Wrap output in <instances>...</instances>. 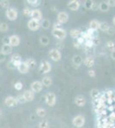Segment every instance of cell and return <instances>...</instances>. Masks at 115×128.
<instances>
[{
    "instance_id": "obj_49",
    "label": "cell",
    "mask_w": 115,
    "mask_h": 128,
    "mask_svg": "<svg viewBox=\"0 0 115 128\" xmlns=\"http://www.w3.org/2000/svg\"><path fill=\"white\" fill-rule=\"evenodd\" d=\"M3 42H4V44H10V40H9V37H5V38L3 40Z\"/></svg>"
},
{
    "instance_id": "obj_42",
    "label": "cell",
    "mask_w": 115,
    "mask_h": 128,
    "mask_svg": "<svg viewBox=\"0 0 115 128\" xmlns=\"http://www.w3.org/2000/svg\"><path fill=\"white\" fill-rule=\"evenodd\" d=\"M39 126L40 128H48V123L47 122V121H41V123L39 124Z\"/></svg>"
},
{
    "instance_id": "obj_4",
    "label": "cell",
    "mask_w": 115,
    "mask_h": 128,
    "mask_svg": "<svg viewBox=\"0 0 115 128\" xmlns=\"http://www.w3.org/2000/svg\"><path fill=\"white\" fill-rule=\"evenodd\" d=\"M49 56L53 61L58 62L61 60L62 55H61V52H60L58 49H52L51 50L49 51Z\"/></svg>"
},
{
    "instance_id": "obj_55",
    "label": "cell",
    "mask_w": 115,
    "mask_h": 128,
    "mask_svg": "<svg viewBox=\"0 0 115 128\" xmlns=\"http://www.w3.org/2000/svg\"><path fill=\"white\" fill-rule=\"evenodd\" d=\"M112 24H113V26H115V16L113 17V19H112Z\"/></svg>"
},
{
    "instance_id": "obj_20",
    "label": "cell",
    "mask_w": 115,
    "mask_h": 128,
    "mask_svg": "<svg viewBox=\"0 0 115 128\" xmlns=\"http://www.w3.org/2000/svg\"><path fill=\"white\" fill-rule=\"evenodd\" d=\"M100 28V22L97 20H92L89 22V28L94 31H96Z\"/></svg>"
},
{
    "instance_id": "obj_24",
    "label": "cell",
    "mask_w": 115,
    "mask_h": 128,
    "mask_svg": "<svg viewBox=\"0 0 115 128\" xmlns=\"http://www.w3.org/2000/svg\"><path fill=\"white\" fill-rule=\"evenodd\" d=\"M70 37H71V38H77L81 36L82 32L79 29H72V30H70Z\"/></svg>"
},
{
    "instance_id": "obj_52",
    "label": "cell",
    "mask_w": 115,
    "mask_h": 128,
    "mask_svg": "<svg viewBox=\"0 0 115 128\" xmlns=\"http://www.w3.org/2000/svg\"><path fill=\"white\" fill-rule=\"evenodd\" d=\"M8 68H16L14 67L13 63L11 62H9V63H8Z\"/></svg>"
},
{
    "instance_id": "obj_25",
    "label": "cell",
    "mask_w": 115,
    "mask_h": 128,
    "mask_svg": "<svg viewBox=\"0 0 115 128\" xmlns=\"http://www.w3.org/2000/svg\"><path fill=\"white\" fill-rule=\"evenodd\" d=\"M100 95H101V93H100V92L97 90V89H93V90H91L90 96H91V98L93 99L94 101H95V99H97L98 98H99Z\"/></svg>"
},
{
    "instance_id": "obj_35",
    "label": "cell",
    "mask_w": 115,
    "mask_h": 128,
    "mask_svg": "<svg viewBox=\"0 0 115 128\" xmlns=\"http://www.w3.org/2000/svg\"><path fill=\"white\" fill-rule=\"evenodd\" d=\"M85 43V46L87 47V48H92V47L94 46V42H93V40H87L84 41Z\"/></svg>"
},
{
    "instance_id": "obj_50",
    "label": "cell",
    "mask_w": 115,
    "mask_h": 128,
    "mask_svg": "<svg viewBox=\"0 0 115 128\" xmlns=\"http://www.w3.org/2000/svg\"><path fill=\"white\" fill-rule=\"evenodd\" d=\"M5 60V56L0 51V62H4Z\"/></svg>"
},
{
    "instance_id": "obj_32",
    "label": "cell",
    "mask_w": 115,
    "mask_h": 128,
    "mask_svg": "<svg viewBox=\"0 0 115 128\" xmlns=\"http://www.w3.org/2000/svg\"><path fill=\"white\" fill-rule=\"evenodd\" d=\"M9 29V26L6 23H1L0 24V32H6Z\"/></svg>"
},
{
    "instance_id": "obj_46",
    "label": "cell",
    "mask_w": 115,
    "mask_h": 128,
    "mask_svg": "<svg viewBox=\"0 0 115 128\" xmlns=\"http://www.w3.org/2000/svg\"><path fill=\"white\" fill-rule=\"evenodd\" d=\"M85 6H86L87 9H91V6L93 4V1H86L85 2Z\"/></svg>"
},
{
    "instance_id": "obj_5",
    "label": "cell",
    "mask_w": 115,
    "mask_h": 128,
    "mask_svg": "<svg viewBox=\"0 0 115 128\" xmlns=\"http://www.w3.org/2000/svg\"><path fill=\"white\" fill-rule=\"evenodd\" d=\"M6 17L8 18L10 20H15L17 19V16H18V13H17V10L14 8H9L7 10H6Z\"/></svg>"
},
{
    "instance_id": "obj_9",
    "label": "cell",
    "mask_w": 115,
    "mask_h": 128,
    "mask_svg": "<svg viewBox=\"0 0 115 128\" xmlns=\"http://www.w3.org/2000/svg\"><path fill=\"white\" fill-rule=\"evenodd\" d=\"M43 88V84L41 83V81H34L31 84V90H32L34 93H38V92H41Z\"/></svg>"
},
{
    "instance_id": "obj_6",
    "label": "cell",
    "mask_w": 115,
    "mask_h": 128,
    "mask_svg": "<svg viewBox=\"0 0 115 128\" xmlns=\"http://www.w3.org/2000/svg\"><path fill=\"white\" fill-rule=\"evenodd\" d=\"M52 69V65L50 62H48L47 61H43L41 62L40 65V71L42 74H47L51 71Z\"/></svg>"
},
{
    "instance_id": "obj_54",
    "label": "cell",
    "mask_w": 115,
    "mask_h": 128,
    "mask_svg": "<svg viewBox=\"0 0 115 128\" xmlns=\"http://www.w3.org/2000/svg\"><path fill=\"white\" fill-rule=\"evenodd\" d=\"M74 46H75V48H80L81 45L79 44L77 42H74Z\"/></svg>"
},
{
    "instance_id": "obj_27",
    "label": "cell",
    "mask_w": 115,
    "mask_h": 128,
    "mask_svg": "<svg viewBox=\"0 0 115 128\" xmlns=\"http://www.w3.org/2000/svg\"><path fill=\"white\" fill-rule=\"evenodd\" d=\"M99 10H101L102 12H106L109 10V6L106 4V2H102V3L99 4Z\"/></svg>"
},
{
    "instance_id": "obj_18",
    "label": "cell",
    "mask_w": 115,
    "mask_h": 128,
    "mask_svg": "<svg viewBox=\"0 0 115 128\" xmlns=\"http://www.w3.org/2000/svg\"><path fill=\"white\" fill-rule=\"evenodd\" d=\"M1 52L3 53L5 56L11 54L12 53V47L10 46V44H3L2 49H1Z\"/></svg>"
},
{
    "instance_id": "obj_19",
    "label": "cell",
    "mask_w": 115,
    "mask_h": 128,
    "mask_svg": "<svg viewBox=\"0 0 115 128\" xmlns=\"http://www.w3.org/2000/svg\"><path fill=\"white\" fill-rule=\"evenodd\" d=\"M83 63H84V65L86 66L87 68H91L95 65V60L91 56H87L86 58L84 59V61H83Z\"/></svg>"
},
{
    "instance_id": "obj_21",
    "label": "cell",
    "mask_w": 115,
    "mask_h": 128,
    "mask_svg": "<svg viewBox=\"0 0 115 128\" xmlns=\"http://www.w3.org/2000/svg\"><path fill=\"white\" fill-rule=\"evenodd\" d=\"M41 83H42L43 86H46V87H49V86H51L52 84H53V80H52L51 77H49V76H46V77L43 78Z\"/></svg>"
},
{
    "instance_id": "obj_10",
    "label": "cell",
    "mask_w": 115,
    "mask_h": 128,
    "mask_svg": "<svg viewBox=\"0 0 115 128\" xmlns=\"http://www.w3.org/2000/svg\"><path fill=\"white\" fill-rule=\"evenodd\" d=\"M28 28L31 31H36L41 28V22L33 19H30L28 22Z\"/></svg>"
},
{
    "instance_id": "obj_57",
    "label": "cell",
    "mask_w": 115,
    "mask_h": 128,
    "mask_svg": "<svg viewBox=\"0 0 115 128\" xmlns=\"http://www.w3.org/2000/svg\"><path fill=\"white\" fill-rule=\"evenodd\" d=\"M0 114H1V111H0Z\"/></svg>"
},
{
    "instance_id": "obj_36",
    "label": "cell",
    "mask_w": 115,
    "mask_h": 128,
    "mask_svg": "<svg viewBox=\"0 0 115 128\" xmlns=\"http://www.w3.org/2000/svg\"><path fill=\"white\" fill-rule=\"evenodd\" d=\"M0 5L2 6L3 8H5V9H9L10 6V2L6 1V0H3V1H0Z\"/></svg>"
},
{
    "instance_id": "obj_34",
    "label": "cell",
    "mask_w": 115,
    "mask_h": 128,
    "mask_svg": "<svg viewBox=\"0 0 115 128\" xmlns=\"http://www.w3.org/2000/svg\"><path fill=\"white\" fill-rule=\"evenodd\" d=\"M16 101H17V104L19 102V104H24V102H26V101H25V99L23 98V95L22 94H20L18 95L17 96L16 98Z\"/></svg>"
},
{
    "instance_id": "obj_37",
    "label": "cell",
    "mask_w": 115,
    "mask_h": 128,
    "mask_svg": "<svg viewBox=\"0 0 115 128\" xmlns=\"http://www.w3.org/2000/svg\"><path fill=\"white\" fill-rule=\"evenodd\" d=\"M108 121H110V122L112 123H114L115 122V112H112L110 114L109 117L107 118Z\"/></svg>"
},
{
    "instance_id": "obj_31",
    "label": "cell",
    "mask_w": 115,
    "mask_h": 128,
    "mask_svg": "<svg viewBox=\"0 0 115 128\" xmlns=\"http://www.w3.org/2000/svg\"><path fill=\"white\" fill-rule=\"evenodd\" d=\"M106 48H107L108 50H109L110 51L113 50L115 49V43L113 42V41H107L106 42Z\"/></svg>"
},
{
    "instance_id": "obj_45",
    "label": "cell",
    "mask_w": 115,
    "mask_h": 128,
    "mask_svg": "<svg viewBox=\"0 0 115 128\" xmlns=\"http://www.w3.org/2000/svg\"><path fill=\"white\" fill-rule=\"evenodd\" d=\"M88 74H89V77H95V70H93V69L89 70Z\"/></svg>"
},
{
    "instance_id": "obj_48",
    "label": "cell",
    "mask_w": 115,
    "mask_h": 128,
    "mask_svg": "<svg viewBox=\"0 0 115 128\" xmlns=\"http://www.w3.org/2000/svg\"><path fill=\"white\" fill-rule=\"evenodd\" d=\"M106 102L107 104L108 105H112V104L113 102V100H112V98H106Z\"/></svg>"
},
{
    "instance_id": "obj_13",
    "label": "cell",
    "mask_w": 115,
    "mask_h": 128,
    "mask_svg": "<svg viewBox=\"0 0 115 128\" xmlns=\"http://www.w3.org/2000/svg\"><path fill=\"white\" fill-rule=\"evenodd\" d=\"M80 2L77 1V0H72V1L68 3V8L70 10H72V11H76L80 8Z\"/></svg>"
},
{
    "instance_id": "obj_29",
    "label": "cell",
    "mask_w": 115,
    "mask_h": 128,
    "mask_svg": "<svg viewBox=\"0 0 115 128\" xmlns=\"http://www.w3.org/2000/svg\"><path fill=\"white\" fill-rule=\"evenodd\" d=\"M108 28H109V25L106 22H100V28L99 29H101V31H103V32H106L108 29Z\"/></svg>"
},
{
    "instance_id": "obj_53",
    "label": "cell",
    "mask_w": 115,
    "mask_h": 128,
    "mask_svg": "<svg viewBox=\"0 0 115 128\" xmlns=\"http://www.w3.org/2000/svg\"><path fill=\"white\" fill-rule=\"evenodd\" d=\"M108 109H109V111H111V113L112 112H114V106H112V105H110V106H108Z\"/></svg>"
},
{
    "instance_id": "obj_40",
    "label": "cell",
    "mask_w": 115,
    "mask_h": 128,
    "mask_svg": "<svg viewBox=\"0 0 115 128\" xmlns=\"http://www.w3.org/2000/svg\"><path fill=\"white\" fill-rule=\"evenodd\" d=\"M31 10H30V9H29V8H28V7L24 8V10H23V15H24L25 16H30Z\"/></svg>"
},
{
    "instance_id": "obj_8",
    "label": "cell",
    "mask_w": 115,
    "mask_h": 128,
    "mask_svg": "<svg viewBox=\"0 0 115 128\" xmlns=\"http://www.w3.org/2000/svg\"><path fill=\"white\" fill-rule=\"evenodd\" d=\"M57 20H58V22L59 24H64L68 22L69 20V16L68 14L66 13L65 11H61L58 14V16H57Z\"/></svg>"
},
{
    "instance_id": "obj_26",
    "label": "cell",
    "mask_w": 115,
    "mask_h": 128,
    "mask_svg": "<svg viewBox=\"0 0 115 128\" xmlns=\"http://www.w3.org/2000/svg\"><path fill=\"white\" fill-rule=\"evenodd\" d=\"M36 114L39 117L43 118V117H45L46 115H47V111H46V109L43 108H38L36 109Z\"/></svg>"
},
{
    "instance_id": "obj_51",
    "label": "cell",
    "mask_w": 115,
    "mask_h": 128,
    "mask_svg": "<svg viewBox=\"0 0 115 128\" xmlns=\"http://www.w3.org/2000/svg\"><path fill=\"white\" fill-rule=\"evenodd\" d=\"M111 57H112V60H115V49L111 51Z\"/></svg>"
},
{
    "instance_id": "obj_39",
    "label": "cell",
    "mask_w": 115,
    "mask_h": 128,
    "mask_svg": "<svg viewBox=\"0 0 115 128\" xmlns=\"http://www.w3.org/2000/svg\"><path fill=\"white\" fill-rule=\"evenodd\" d=\"M106 32H107L109 35H113L115 34V28L114 26H109V28H108L107 31H106Z\"/></svg>"
},
{
    "instance_id": "obj_2",
    "label": "cell",
    "mask_w": 115,
    "mask_h": 128,
    "mask_svg": "<svg viewBox=\"0 0 115 128\" xmlns=\"http://www.w3.org/2000/svg\"><path fill=\"white\" fill-rule=\"evenodd\" d=\"M72 124L77 128H81L84 126L85 124V118L83 115L78 114L76 117H74V119L72 120Z\"/></svg>"
},
{
    "instance_id": "obj_22",
    "label": "cell",
    "mask_w": 115,
    "mask_h": 128,
    "mask_svg": "<svg viewBox=\"0 0 115 128\" xmlns=\"http://www.w3.org/2000/svg\"><path fill=\"white\" fill-rule=\"evenodd\" d=\"M25 63L28 65L29 69H34L36 67V61L34 58H28L27 61H25Z\"/></svg>"
},
{
    "instance_id": "obj_33",
    "label": "cell",
    "mask_w": 115,
    "mask_h": 128,
    "mask_svg": "<svg viewBox=\"0 0 115 128\" xmlns=\"http://www.w3.org/2000/svg\"><path fill=\"white\" fill-rule=\"evenodd\" d=\"M28 3L29 4V5L33 6V7H36V6H39L40 4H41V1H38V0H28Z\"/></svg>"
},
{
    "instance_id": "obj_38",
    "label": "cell",
    "mask_w": 115,
    "mask_h": 128,
    "mask_svg": "<svg viewBox=\"0 0 115 128\" xmlns=\"http://www.w3.org/2000/svg\"><path fill=\"white\" fill-rule=\"evenodd\" d=\"M14 87H15V89H16V90H21L22 89V82H20V81L16 82V83L14 84Z\"/></svg>"
},
{
    "instance_id": "obj_23",
    "label": "cell",
    "mask_w": 115,
    "mask_h": 128,
    "mask_svg": "<svg viewBox=\"0 0 115 128\" xmlns=\"http://www.w3.org/2000/svg\"><path fill=\"white\" fill-rule=\"evenodd\" d=\"M72 62L73 63L75 64L76 66H77V67H79V66L81 65L82 62H83V58H82L81 56L79 55H76V56H74L72 58Z\"/></svg>"
},
{
    "instance_id": "obj_28",
    "label": "cell",
    "mask_w": 115,
    "mask_h": 128,
    "mask_svg": "<svg viewBox=\"0 0 115 128\" xmlns=\"http://www.w3.org/2000/svg\"><path fill=\"white\" fill-rule=\"evenodd\" d=\"M51 26V23H50V20L47 19H44L42 22H41V26L44 29H48Z\"/></svg>"
},
{
    "instance_id": "obj_7",
    "label": "cell",
    "mask_w": 115,
    "mask_h": 128,
    "mask_svg": "<svg viewBox=\"0 0 115 128\" xmlns=\"http://www.w3.org/2000/svg\"><path fill=\"white\" fill-rule=\"evenodd\" d=\"M30 17L31 19L37 20V22H41L42 20V13L41 11L38 9H34L31 10V14H30Z\"/></svg>"
},
{
    "instance_id": "obj_12",
    "label": "cell",
    "mask_w": 115,
    "mask_h": 128,
    "mask_svg": "<svg viewBox=\"0 0 115 128\" xmlns=\"http://www.w3.org/2000/svg\"><path fill=\"white\" fill-rule=\"evenodd\" d=\"M9 40H10V45L11 47H16L20 44L21 40L19 38V36L17 35H11L10 37H9Z\"/></svg>"
},
{
    "instance_id": "obj_3",
    "label": "cell",
    "mask_w": 115,
    "mask_h": 128,
    "mask_svg": "<svg viewBox=\"0 0 115 128\" xmlns=\"http://www.w3.org/2000/svg\"><path fill=\"white\" fill-rule=\"evenodd\" d=\"M45 98H46V102H47V105H49L51 107L55 105L56 101H57V96H56V95L53 92H48V93H47Z\"/></svg>"
},
{
    "instance_id": "obj_16",
    "label": "cell",
    "mask_w": 115,
    "mask_h": 128,
    "mask_svg": "<svg viewBox=\"0 0 115 128\" xmlns=\"http://www.w3.org/2000/svg\"><path fill=\"white\" fill-rule=\"evenodd\" d=\"M75 104H76L78 107H83L86 104V99L83 95H79L75 98Z\"/></svg>"
},
{
    "instance_id": "obj_41",
    "label": "cell",
    "mask_w": 115,
    "mask_h": 128,
    "mask_svg": "<svg viewBox=\"0 0 115 128\" xmlns=\"http://www.w3.org/2000/svg\"><path fill=\"white\" fill-rule=\"evenodd\" d=\"M90 10H94V11H96V10H99V4L93 2V4H92L91 9H90Z\"/></svg>"
},
{
    "instance_id": "obj_30",
    "label": "cell",
    "mask_w": 115,
    "mask_h": 128,
    "mask_svg": "<svg viewBox=\"0 0 115 128\" xmlns=\"http://www.w3.org/2000/svg\"><path fill=\"white\" fill-rule=\"evenodd\" d=\"M40 42H41V44L42 45L47 46V45L49 44V38H48L47 36H42L40 38Z\"/></svg>"
},
{
    "instance_id": "obj_17",
    "label": "cell",
    "mask_w": 115,
    "mask_h": 128,
    "mask_svg": "<svg viewBox=\"0 0 115 128\" xmlns=\"http://www.w3.org/2000/svg\"><path fill=\"white\" fill-rule=\"evenodd\" d=\"M17 70L20 72L21 74H27L28 72L29 68H28V65L25 63V62H22V63H21L20 65L17 67Z\"/></svg>"
},
{
    "instance_id": "obj_56",
    "label": "cell",
    "mask_w": 115,
    "mask_h": 128,
    "mask_svg": "<svg viewBox=\"0 0 115 128\" xmlns=\"http://www.w3.org/2000/svg\"><path fill=\"white\" fill-rule=\"evenodd\" d=\"M112 128H115V126H112Z\"/></svg>"
},
{
    "instance_id": "obj_1",
    "label": "cell",
    "mask_w": 115,
    "mask_h": 128,
    "mask_svg": "<svg viewBox=\"0 0 115 128\" xmlns=\"http://www.w3.org/2000/svg\"><path fill=\"white\" fill-rule=\"evenodd\" d=\"M52 34H53V37L57 38L58 40H63L66 38L67 36V32L64 29H63L62 28H53V31H52Z\"/></svg>"
},
{
    "instance_id": "obj_15",
    "label": "cell",
    "mask_w": 115,
    "mask_h": 128,
    "mask_svg": "<svg viewBox=\"0 0 115 128\" xmlns=\"http://www.w3.org/2000/svg\"><path fill=\"white\" fill-rule=\"evenodd\" d=\"M5 104L6 106H8V107H14L17 104V101H16V98L10 96H7V98H5Z\"/></svg>"
},
{
    "instance_id": "obj_47",
    "label": "cell",
    "mask_w": 115,
    "mask_h": 128,
    "mask_svg": "<svg viewBox=\"0 0 115 128\" xmlns=\"http://www.w3.org/2000/svg\"><path fill=\"white\" fill-rule=\"evenodd\" d=\"M76 40H77L76 42L78 43V44H80V45H81V44H83V43H84V41H85V40H84V38H83V37H81V36L79 37V38H77Z\"/></svg>"
},
{
    "instance_id": "obj_44",
    "label": "cell",
    "mask_w": 115,
    "mask_h": 128,
    "mask_svg": "<svg viewBox=\"0 0 115 128\" xmlns=\"http://www.w3.org/2000/svg\"><path fill=\"white\" fill-rule=\"evenodd\" d=\"M105 95L106 98H112L113 96V92L112 90H108L107 92H105Z\"/></svg>"
},
{
    "instance_id": "obj_43",
    "label": "cell",
    "mask_w": 115,
    "mask_h": 128,
    "mask_svg": "<svg viewBox=\"0 0 115 128\" xmlns=\"http://www.w3.org/2000/svg\"><path fill=\"white\" fill-rule=\"evenodd\" d=\"M106 3L109 7H115V0H107Z\"/></svg>"
},
{
    "instance_id": "obj_14",
    "label": "cell",
    "mask_w": 115,
    "mask_h": 128,
    "mask_svg": "<svg viewBox=\"0 0 115 128\" xmlns=\"http://www.w3.org/2000/svg\"><path fill=\"white\" fill-rule=\"evenodd\" d=\"M23 98L26 102H32L34 98V93L31 90H27L23 92Z\"/></svg>"
},
{
    "instance_id": "obj_11",
    "label": "cell",
    "mask_w": 115,
    "mask_h": 128,
    "mask_svg": "<svg viewBox=\"0 0 115 128\" xmlns=\"http://www.w3.org/2000/svg\"><path fill=\"white\" fill-rule=\"evenodd\" d=\"M10 62L13 63L14 67L17 68L18 66H19L21 63H22V56H21V55L17 54V53H16V54L12 55L11 59H10Z\"/></svg>"
}]
</instances>
